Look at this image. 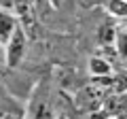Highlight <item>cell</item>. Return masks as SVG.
<instances>
[{
  "mask_svg": "<svg viewBox=\"0 0 127 119\" xmlns=\"http://www.w3.org/2000/svg\"><path fill=\"white\" fill-rule=\"evenodd\" d=\"M19 26H21V21H19V17L13 11L0 9V43H2V45H6V43L13 38V34L17 32Z\"/></svg>",
  "mask_w": 127,
  "mask_h": 119,
  "instance_id": "cell-3",
  "label": "cell"
},
{
  "mask_svg": "<svg viewBox=\"0 0 127 119\" xmlns=\"http://www.w3.org/2000/svg\"><path fill=\"white\" fill-rule=\"evenodd\" d=\"M117 30H119V28L112 26V23H104L102 30L97 32V41H100L104 47H108V45L114 47V41H117Z\"/></svg>",
  "mask_w": 127,
  "mask_h": 119,
  "instance_id": "cell-7",
  "label": "cell"
},
{
  "mask_svg": "<svg viewBox=\"0 0 127 119\" xmlns=\"http://www.w3.org/2000/svg\"><path fill=\"white\" fill-rule=\"evenodd\" d=\"M106 11L114 19H127V0H106Z\"/></svg>",
  "mask_w": 127,
  "mask_h": 119,
  "instance_id": "cell-5",
  "label": "cell"
},
{
  "mask_svg": "<svg viewBox=\"0 0 127 119\" xmlns=\"http://www.w3.org/2000/svg\"><path fill=\"white\" fill-rule=\"evenodd\" d=\"M114 51H117V55L123 60V62H127V28L125 26H119V30H117Z\"/></svg>",
  "mask_w": 127,
  "mask_h": 119,
  "instance_id": "cell-6",
  "label": "cell"
},
{
  "mask_svg": "<svg viewBox=\"0 0 127 119\" xmlns=\"http://www.w3.org/2000/svg\"><path fill=\"white\" fill-rule=\"evenodd\" d=\"M0 9L13 11V9H15V0H0Z\"/></svg>",
  "mask_w": 127,
  "mask_h": 119,
  "instance_id": "cell-9",
  "label": "cell"
},
{
  "mask_svg": "<svg viewBox=\"0 0 127 119\" xmlns=\"http://www.w3.org/2000/svg\"><path fill=\"white\" fill-rule=\"evenodd\" d=\"M59 115L55 113V104H53V94H51V85L47 79L34 85L30 98L26 104V119H57Z\"/></svg>",
  "mask_w": 127,
  "mask_h": 119,
  "instance_id": "cell-1",
  "label": "cell"
},
{
  "mask_svg": "<svg viewBox=\"0 0 127 119\" xmlns=\"http://www.w3.org/2000/svg\"><path fill=\"white\" fill-rule=\"evenodd\" d=\"M121 26H125V28H127V19H125V21H121Z\"/></svg>",
  "mask_w": 127,
  "mask_h": 119,
  "instance_id": "cell-10",
  "label": "cell"
},
{
  "mask_svg": "<svg viewBox=\"0 0 127 119\" xmlns=\"http://www.w3.org/2000/svg\"><path fill=\"white\" fill-rule=\"evenodd\" d=\"M89 74L95 79H104V77H110L112 74V64H110L106 58L102 55H93L89 60Z\"/></svg>",
  "mask_w": 127,
  "mask_h": 119,
  "instance_id": "cell-4",
  "label": "cell"
},
{
  "mask_svg": "<svg viewBox=\"0 0 127 119\" xmlns=\"http://www.w3.org/2000/svg\"><path fill=\"white\" fill-rule=\"evenodd\" d=\"M13 119H26V117H13Z\"/></svg>",
  "mask_w": 127,
  "mask_h": 119,
  "instance_id": "cell-12",
  "label": "cell"
},
{
  "mask_svg": "<svg viewBox=\"0 0 127 119\" xmlns=\"http://www.w3.org/2000/svg\"><path fill=\"white\" fill-rule=\"evenodd\" d=\"M26 51H28V34L23 30V26H19L13 38L6 43V66L17 68L21 64V60L26 58Z\"/></svg>",
  "mask_w": 127,
  "mask_h": 119,
  "instance_id": "cell-2",
  "label": "cell"
},
{
  "mask_svg": "<svg viewBox=\"0 0 127 119\" xmlns=\"http://www.w3.org/2000/svg\"><path fill=\"white\" fill-rule=\"evenodd\" d=\"M6 66V45L0 43V70Z\"/></svg>",
  "mask_w": 127,
  "mask_h": 119,
  "instance_id": "cell-8",
  "label": "cell"
},
{
  "mask_svg": "<svg viewBox=\"0 0 127 119\" xmlns=\"http://www.w3.org/2000/svg\"><path fill=\"white\" fill-rule=\"evenodd\" d=\"M57 119H68V117H64V115H59V117H57Z\"/></svg>",
  "mask_w": 127,
  "mask_h": 119,
  "instance_id": "cell-11",
  "label": "cell"
}]
</instances>
